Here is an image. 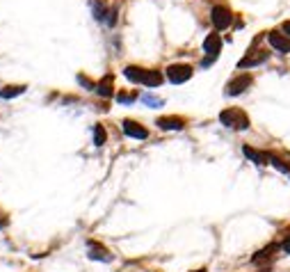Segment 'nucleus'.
Returning a JSON list of instances; mask_svg holds the SVG:
<instances>
[{"label": "nucleus", "instance_id": "1", "mask_svg": "<svg viewBox=\"0 0 290 272\" xmlns=\"http://www.w3.org/2000/svg\"><path fill=\"white\" fill-rule=\"evenodd\" d=\"M220 121L226 128H233V131H247L249 128V117L242 112L240 108H229L220 114Z\"/></svg>", "mask_w": 290, "mask_h": 272}, {"label": "nucleus", "instance_id": "2", "mask_svg": "<svg viewBox=\"0 0 290 272\" xmlns=\"http://www.w3.org/2000/svg\"><path fill=\"white\" fill-rule=\"evenodd\" d=\"M210 21H213V25H215L217 30H226L233 21V14H231L229 7L217 5V7H213V11H210Z\"/></svg>", "mask_w": 290, "mask_h": 272}, {"label": "nucleus", "instance_id": "3", "mask_svg": "<svg viewBox=\"0 0 290 272\" xmlns=\"http://www.w3.org/2000/svg\"><path fill=\"white\" fill-rule=\"evenodd\" d=\"M190 78H192V66H188V64L167 66V80L174 82V85H181V82L190 80Z\"/></svg>", "mask_w": 290, "mask_h": 272}, {"label": "nucleus", "instance_id": "4", "mask_svg": "<svg viewBox=\"0 0 290 272\" xmlns=\"http://www.w3.org/2000/svg\"><path fill=\"white\" fill-rule=\"evenodd\" d=\"M252 82H254V78L249 76V73H242V76L233 78V80L226 85V94H229V96H238V94H242L245 89L252 87Z\"/></svg>", "mask_w": 290, "mask_h": 272}, {"label": "nucleus", "instance_id": "5", "mask_svg": "<svg viewBox=\"0 0 290 272\" xmlns=\"http://www.w3.org/2000/svg\"><path fill=\"white\" fill-rule=\"evenodd\" d=\"M124 133L128 137H135V140H146L149 137V131H146L144 126L142 124H137V121H133V119H124Z\"/></svg>", "mask_w": 290, "mask_h": 272}, {"label": "nucleus", "instance_id": "6", "mask_svg": "<svg viewBox=\"0 0 290 272\" xmlns=\"http://www.w3.org/2000/svg\"><path fill=\"white\" fill-rule=\"evenodd\" d=\"M270 57L268 50H252V53L247 55V57H242L240 62H238V69H247V66H256V64H263L265 60Z\"/></svg>", "mask_w": 290, "mask_h": 272}, {"label": "nucleus", "instance_id": "7", "mask_svg": "<svg viewBox=\"0 0 290 272\" xmlns=\"http://www.w3.org/2000/svg\"><path fill=\"white\" fill-rule=\"evenodd\" d=\"M268 41L272 48H277V53H290V37H286V34L274 30V32L268 34Z\"/></svg>", "mask_w": 290, "mask_h": 272}, {"label": "nucleus", "instance_id": "8", "mask_svg": "<svg viewBox=\"0 0 290 272\" xmlns=\"http://www.w3.org/2000/svg\"><path fill=\"white\" fill-rule=\"evenodd\" d=\"M220 48H222V37L220 34H208V37L204 39V50L208 53V57H213L215 60L217 57V53H220Z\"/></svg>", "mask_w": 290, "mask_h": 272}, {"label": "nucleus", "instance_id": "9", "mask_svg": "<svg viewBox=\"0 0 290 272\" xmlns=\"http://www.w3.org/2000/svg\"><path fill=\"white\" fill-rule=\"evenodd\" d=\"M158 126H160L162 131H181L183 126H185V121L181 117H160Z\"/></svg>", "mask_w": 290, "mask_h": 272}, {"label": "nucleus", "instance_id": "10", "mask_svg": "<svg viewBox=\"0 0 290 272\" xmlns=\"http://www.w3.org/2000/svg\"><path fill=\"white\" fill-rule=\"evenodd\" d=\"M242 151H245V156H247V158L252 160V163H256V165H265V163H270V156H268V153L256 151V149H252L249 144H247L245 149H242Z\"/></svg>", "mask_w": 290, "mask_h": 272}, {"label": "nucleus", "instance_id": "11", "mask_svg": "<svg viewBox=\"0 0 290 272\" xmlns=\"http://www.w3.org/2000/svg\"><path fill=\"white\" fill-rule=\"evenodd\" d=\"M91 11H94V18L96 21H108V5H105V0H91Z\"/></svg>", "mask_w": 290, "mask_h": 272}, {"label": "nucleus", "instance_id": "12", "mask_svg": "<svg viewBox=\"0 0 290 272\" xmlns=\"http://www.w3.org/2000/svg\"><path fill=\"white\" fill-rule=\"evenodd\" d=\"M112 82H114V78L108 73V76H105V78H103V80L96 85V94H98V96H103V98L112 96Z\"/></svg>", "mask_w": 290, "mask_h": 272}, {"label": "nucleus", "instance_id": "13", "mask_svg": "<svg viewBox=\"0 0 290 272\" xmlns=\"http://www.w3.org/2000/svg\"><path fill=\"white\" fill-rule=\"evenodd\" d=\"M89 256L91 259H96V261H110L112 256L108 254V250L101 245H96V243H89Z\"/></svg>", "mask_w": 290, "mask_h": 272}, {"label": "nucleus", "instance_id": "14", "mask_svg": "<svg viewBox=\"0 0 290 272\" xmlns=\"http://www.w3.org/2000/svg\"><path fill=\"white\" fill-rule=\"evenodd\" d=\"M160 82H162L160 71H146L144 78H142V85H146V87H158Z\"/></svg>", "mask_w": 290, "mask_h": 272}, {"label": "nucleus", "instance_id": "15", "mask_svg": "<svg viewBox=\"0 0 290 272\" xmlns=\"http://www.w3.org/2000/svg\"><path fill=\"white\" fill-rule=\"evenodd\" d=\"M144 73H146V69H140V66H126L124 69V76L128 78L130 82H142Z\"/></svg>", "mask_w": 290, "mask_h": 272}, {"label": "nucleus", "instance_id": "16", "mask_svg": "<svg viewBox=\"0 0 290 272\" xmlns=\"http://www.w3.org/2000/svg\"><path fill=\"white\" fill-rule=\"evenodd\" d=\"M272 252H277V245H274V243H272V245H268V247H265V250L256 252L252 261H254V263H263V261H268L270 256H272Z\"/></svg>", "mask_w": 290, "mask_h": 272}, {"label": "nucleus", "instance_id": "17", "mask_svg": "<svg viewBox=\"0 0 290 272\" xmlns=\"http://www.w3.org/2000/svg\"><path fill=\"white\" fill-rule=\"evenodd\" d=\"M23 92H25L23 85H11V87L0 89V98H11V96H18V94H23Z\"/></svg>", "mask_w": 290, "mask_h": 272}, {"label": "nucleus", "instance_id": "18", "mask_svg": "<svg viewBox=\"0 0 290 272\" xmlns=\"http://www.w3.org/2000/svg\"><path fill=\"white\" fill-rule=\"evenodd\" d=\"M105 140H108L105 128H103V126H96V128H94V144H96V147H103V144H105Z\"/></svg>", "mask_w": 290, "mask_h": 272}, {"label": "nucleus", "instance_id": "19", "mask_svg": "<svg viewBox=\"0 0 290 272\" xmlns=\"http://www.w3.org/2000/svg\"><path fill=\"white\" fill-rule=\"evenodd\" d=\"M142 103H146L149 108H160L165 101H162V98H158V96H151V94H144V96H142Z\"/></svg>", "mask_w": 290, "mask_h": 272}, {"label": "nucleus", "instance_id": "20", "mask_svg": "<svg viewBox=\"0 0 290 272\" xmlns=\"http://www.w3.org/2000/svg\"><path fill=\"white\" fill-rule=\"evenodd\" d=\"M270 163H272V167H274V169H279V172H284V174H290V165H286L284 160H279V158H270Z\"/></svg>", "mask_w": 290, "mask_h": 272}, {"label": "nucleus", "instance_id": "21", "mask_svg": "<svg viewBox=\"0 0 290 272\" xmlns=\"http://www.w3.org/2000/svg\"><path fill=\"white\" fill-rule=\"evenodd\" d=\"M135 98H137L135 94H117V101H119V103H133Z\"/></svg>", "mask_w": 290, "mask_h": 272}, {"label": "nucleus", "instance_id": "22", "mask_svg": "<svg viewBox=\"0 0 290 272\" xmlns=\"http://www.w3.org/2000/svg\"><path fill=\"white\" fill-rule=\"evenodd\" d=\"M78 82H80L82 87H87V89H96V85H94V82H91V80H87L85 76H78Z\"/></svg>", "mask_w": 290, "mask_h": 272}, {"label": "nucleus", "instance_id": "23", "mask_svg": "<svg viewBox=\"0 0 290 272\" xmlns=\"http://www.w3.org/2000/svg\"><path fill=\"white\" fill-rule=\"evenodd\" d=\"M281 247H284L286 254H290V238H288V240H284V245H281Z\"/></svg>", "mask_w": 290, "mask_h": 272}, {"label": "nucleus", "instance_id": "24", "mask_svg": "<svg viewBox=\"0 0 290 272\" xmlns=\"http://www.w3.org/2000/svg\"><path fill=\"white\" fill-rule=\"evenodd\" d=\"M284 32L290 37V21H286V23H284Z\"/></svg>", "mask_w": 290, "mask_h": 272}, {"label": "nucleus", "instance_id": "25", "mask_svg": "<svg viewBox=\"0 0 290 272\" xmlns=\"http://www.w3.org/2000/svg\"><path fill=\"white\" fill-rule=\"evenodd\" d=\"M7 227V220H2V215H0V229H5Z\"/></svg>", "mask_w": 290, "mask_h": 272}, {"label": "nucleus", "instance_id": "26", "mask_svg": "<svg viewBox=\"0 0 290 272\" xmlns=\"http://www.w3.org/2000/svg\"><path fill=\"white\" fill-rule=\"evenodd\" d=\"M192 272H206V270H192Z\"/></svg>", "mask_w": 290, "mask_h": 272}]
</instances>
